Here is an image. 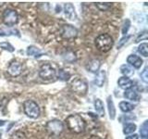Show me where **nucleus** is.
<instances>
[{
	"instance_id": "obj_1",
	"label": "nucleus",
	"mask_w": 148,
	"mask_h": 139,
	"mask_svg": "<svg viewBox=\"0 0 148 139\" xmlns=\"http://www.w3.org/2000/svg\"><path fill=\"white\" fill-rule=\"evenodd\" d=\"M66 125L71 133H81L85 129V122L80 115H69L66 119Z\"/></svg>"
},
{
	"instance_id": "obj_2",
	"label": "nucleus",
	"mask_w": 148,
	"mask_h": 139,
	"mask_svg": "<svg viewBox=\"0 0 148 139\" xmlns=\"http://www.w3.org/2000/svg\"><path fill=\"white\" fill-rule=\"evenodd\" d=\"M113 44H114V42H113L112 37L108 34H102L98 35L95 41V45L96 46V48L104 53L108 52V51L112 48Z\"/></svg>"
},
{
	"instance_id": "obj_3",
	"label": "nucleus",
	"mask_w": 148,
	"mask_h": 139,
	"mask_svg": "<svg viewBox=\"0 0 148 139\" xmlns=\"http://www.w3.org/2000/svg\"><path fill=\"white\" fill-rule=\"evenodd\" d=\"M46 132H47L51 136H58L62 133L64 130L63 122L59 120H52L46 123Z\"/></svg>"
},
{
	"instance_id": "obj_4",
	"label": "nucleus",
	"mask_w": 148,
	"mask_h": 139,
	"mask_svg": "<svg viewBox=\"0 0 148 139\" xmlns=\"http://www.w3.org/2000/svg\"><path fill=\"white\" fill-rule=\"evenodd\" d=\"M23 109L28 117L36 119L40 115V108L34 100H26L23 103Z\"/></svg>"
},
{
	"instance_id": "obj_5",
	"label": "nucleus",
	"mask_w": 148,
	"mask_h": 139,
	"mask_svg": "<svg viewBox=\"0 0 148 139\" xmlns=\"http://www.w3.org/2000/svg\"><path fill=\"white\" fill-rule=\"evenodd\" d=\"M71 88L75 94L79 96H84L87 93L88 85L84 80L81 78H76L71 83Z\"/></svg>"
},
{
	"instance_id": "obj_6",
	"label": "nucleus",
	"mask_w": 148,
	"mask_h": 139,
	"mask_svg": "<svg viewBox=\"0 0 148 139\" xmlns=\"http://www.w3.org/2000/svg\"><path fill=\"white\" fill-rule=\"evenodd\" d=\"M57 75V72H56L55 68L49 63H45L42 65V67L39 71V76L45 81H50L54 79Z\"/></svg>"
},
{
	"instance_id": "obj_7",
	"label": "nucleus",
	"mask_w": 148,
	"mask_h": 139,
	"mask_svg": "<svg viewBox=\"0 0 148 139\" xmlns=\"http://www.w3.org/2000/svg\"><path fill=\"white\" fill-rule=\"evenodd\" d=\"M3 22L8 26L15 25L18 21V16L16 10L11 8H7L3 12Z\"/></svg>"
},
{
	"instance_id": "obj_8",
	"label": "nucleus",
	"mask_w": 148,
	"mask_h": 139,
	"mask_svg": "<svg viewBox=\"0 0 148 139\" xmlns=\"http://www.w3.org/2000/svg\"><path fill=\"white\" fill-rule=\"evenodd\" d=\"M61 34L62 38L69 40V39L75 38L78 34V31L74 26L66 24V25H63V27L61 28V34Z\"/></svg>"
},
{
	"instance_id": "obj_9",
	"label": "nucleus",
	"mask_w": 148,
	"mask_h": 139,
	"mask_svg": "<svg viewBox=\"0 0 148 139\" xmlns=\"http://www.w3.org/2000/svg\"><path fill=\"white\" fill-rule=\"evenodd\" d=\"M22 72V65L18 61H12L8 68V72L9 75L13 77H17L21 75Z\"/></svg>"
},
{
	"instance_id": "obj_10",
	"label": "nucleus",
	"mask_w": 148,
	"mask_h": 139,
	"mask_svg": "<svg viewBox=\"0 0 148 139\" xmlns=\"http://www.w3.org/2000/svg\"><path fill=\"white\" fill-rule=\"evenodd\" d=\"M64 12L66 17L71 21H76L77 19V14L75 11V8H74L73 5L71 3H67L65 4L64 6Z\"/></svg>"
},
{
	"instance_id": "obj_11",
	"label": "nucleus",
	"mask_w": 148,
	"mask_h": 139,
	"mask_svg": "<svg viewBox=\"0 0 148 139\" xmlns=\"http://www.w3.org/2000/svg\"><path fill=\"white\" fill-rule=\"evenodd\" d=\"M127 62L130 66H132L135 69H140L143 65V59L136 55H130L127 58Z\"/></svg>"
},
{
	"instance_id": "obj_12",
	"label": "nucleus",
	"mask_w": 148,
	"mask_h": 139,
	"mask_svg": "<svg viewBox=\"0 0 148 139\" xmlns=\"http://www.w3.org/2000/svg\"><path fill=\"white\" fill-rule=\"evenodd\" d=\"M100 66H101V62L99 59L97 58H94L90 60L89 62L87 63L86 65V69L88 72H97L99 71L100 69Z\"/></svg>"
},
{
	"instance_id": "obj_13",
	"label": "nucleus",
	"mask_w": 148,
	"mask_h": 139,
	"mask_svg": "<svg viewBox=\"0 0 148 139\" xmlns=\"http://www.w3.org/2000/svg\"><path fill=\"white\" fill-rule=\"evenodd\" d=\"M118 85L120 88H121V89L128 90V89H131V88L132 87V81L128 77L122 76L118 80Z\"/></svg>"
},
{
	"instance_id": "obj_14",
	"label": "nucleus",
	"mask_w": 148,
	"mask_h": 139,
	"mask_svg": "<svg viewBox=\"0 0 148 139\" xmlns=\"http://www.w3.org/2000/svg\"><path fill=\"white\" fill-rule=\"evenodd\" d=\"M106 72L105 71H98L96 72V75L95 78V85L98 87H102L106 82Z\"/></svg>"
},
{
	"instance_id": "obj_15",
	"label": "nucleus",
	"mask_w": 148,
	"mask_h": 139,
	"mask_svg": "<svg viewBox=\"0 0 148 139\" xmlns=\"http://www.w3.org/2000/svg\"><path fill=\"white\" fill-rule=\"evenodd\" d=\"M124 96L126 97L127 99L132 100V101H139V99H140V96H139V94L135 90L132 89V88L131 89L125 90Z\"/></svg>"
},
{
	"instance_id": "obj_16",
	"label": "nucleus",
	"mask_w": 148,
	"mask_h": 139,
	"mask_svg": "<svg viewBox=\"0 0 148 139\" xmlns=\"http://www.w3.org/2000/svg\"><path fill=\"white\" fill-rule=\"evenodd\" d=\"M95 109L96 110L97 114H98L100 117H104L105 116V108H104V104L102 102L101 99L97 98L95 101Z\"/></svg>"
},
{
	"instance_id": "obj_17",
	"label": "nucleus",
	"mask_w": 148,
	"mask_h": 139,
	"mask_svg": "<svg viewBox=\"0 0 148 139\" xmlns=\"http://www.w3.org/2000/svg\"><path fill=\"white\" fill-rule=\"evenodd\" d=\"M120 72L124 75V77H128L130 78L134 74V71L132 68V66H130L129 64H124L120 67Z\"/></svg>"
},
{
	"instance_id": "obj_18",
	"label": "nucleus",
	"mask_w": 148,
	"mask_h": 139,
	"mask_svg": "<svg viewBox=\"0 0 148 139\" xmlns=\"http://www.w3.org/2000/svg\"><path fill=\"white\" fill-rule=\"evenodd\" d=\"M108 111H109L110 119L114 120L115 116H116V109H115V106H114V102L110 96L108 98Z\"/></svg>"
},
{
	"instance_id": "obj_19",
	"label": "nucleus",
	"mask_w": 148,
	"mask_h": 139,
	"mask_svg": "<svg viewBox=\"0 0 148 139\" xmlns=\"http://www.w3.org/2000/svg\"><path fill=\"white\" fill-rule=\"evenodd\" d=\"M119 109L123 112H130V111H132L134 109V107L131 103H129V102L122 101L119 103Z\"/></svg>"
},
{
	"instance_id": "obj_20",
	"label": "nucleus",
	"mask_w": 148,
	"mask_h": 139,
	"mask_svg": "<svg viewBox=\"0 0 148 139\" xmlns=\"http://www.w3.org/2000/svg\"><path fill=\"white\" fill-rule=\"evenodd\" d=\"M136 130V125L134 123H125L124 126H123V133L125 134H130V133H132L135 132Z\"/></svg>"
},
{
	"instance_id": "obj_21",
	"label": "nucleus",
	"mask_w": 148,
	"mask_h": 139,
	"mask_svg": "<svg viewBox=\"0 0 148 139\" xmlns=\"http://www.w3.org/2000/svg\"><path fill=\"white\" fill-rule=\"evenodd\" d=\"M138 51L142 56L145 58L148 57V44L147 43H142L138 46Z\"/></svg>"
},
{
	"instance_id": "obj_22",
	"label": "nucleus",
	"mask_w": 148,
	"mask_h": 139,
	"mask_svg": "<svg viewBox=\"0 0 148 139\" xmlns=\"http://www.w3.org/2000/svg\"><path fill=\"white\" fill-rule=\"evenodd\" d=\"M95 6H96L97 8L100 9L101 11H106V10H108V9L111 8L112 4H111L110 2H106V3L97 2V3H95Z\"/></svg>"
},
{
	"instance_id": "obj_23",
	"label": "nucleus",
	"mask_w": 148,
	"mask_h": 139,
	"mask_svg": "<svg viewBox=\"0 0 148 139\" xmlns=\"http://www.w3.org/2000/svg\"><path fill=\"white\" fill-rule=\"evenodd\" d=\"M27 54L29 56H34V57H39L41 55V51L35 47V46H29L27 49Z\"/></svg>"
},
{
	"instance_id": "obj_24",
	"label": "nucleus",
	"mask_w": 148,
	"mask_h": 139,
	"mask_svg": "<svg viewBox=\"0 0 148 139\" xmlns=\"http://www.w3.org/2000/svg\"><path fill=\"white\" fill-rule=\"evenodd\" d=\"M141 136L143 138H147L148 136V126H147V120H145V122L143 123V125L141 126V130H140Z\"/></svg>"
},
{
	"instance_id": "obj_25",
	"label": "nucleus",
	"mask_w": 148,
	"mask_h": 139,
	"mask_svg": "<svg viewBox=\"0 0 148 139\" xmlns=\"http://www.w3.org/2000/svg\"><path fill=\"white\" fill-rule=\"evenodd\" d=\"M58 77L61 79V80L67 81V80H69V74L67 72H65L64 70H59V72H58Z\"/></svg>"
},
{
	"instance_id": "obj_26",
	"label": "nucleus",
	"mask_w": 148,
	"mask_h": 139,
	"mask_svg": "<svg viewBox=\"0 0 148 139\" xmlns=\"http://www.w3.org/2000/svg\"><path fill=\"white\" fill-rule=\"evenodd\" d=\"M0 47L3 48V49H5V50H8L9 52H13V51H14L13 46H12L10 44L7 43V42H4V43H1V44H0Z\"/></svg>"
},
{
	"instance_id": "obj_27",
	"label": "nucleus",
	"mask_w": 148,
	"mask_h": 139,
	"mask_svg": "<svg viewBox=\"0 0 148 139\" xmlns=\"http://www.w3.org/2000/svg\"><path fill=\"white\" fill-rule=\"evenodd\" d=\"M141 79L143 80V83H148V71H147V67L145 68V70L141 72Z\"/></svg>"
},
{
	"instance_id": "obj_28",
	"label": "nucleus",
	"mask_w": 148,
	"mask_h": 139,
	"mask_svg": "<svg viewBox=\"0 0 148 139\" xmlns=\"http://www.w3.org/2000/svg\"><path fill=\"white\" fill-rule=\"evenodd\" d=\"M11 139H26V136L22 132L18 131V132H16L15 133H13Z\"/></svg>"
},
{
	"instance_id": "obj_29",
	"label": "nucleus",
	"mask_w": 148,
	"mask_h": 139,
	"mask_svg": "<svg viewBox=\"0 0 148 139\" xmlns=\"http://www.w3.org/2000/svg\"><path fill=\"white\" fill-rule=\"evenodd\" d=\"M143 39H145V40H146L147 39V34H146V32H143L142 34V36L141 35H139V37L136 39V43H139L140 42V40H143Z\"/></svg>"
},
{
	"instance_id": "obj_30",
	"label": "nucleus",
	"mask_w": 148,
	"mask_h": 139,
	"mask_svg": "<svg viewBox=\"0 0 148 139\" xmlns=\"http://www.w3.org/2000/svg\"><path fill=\"white\" fill-rule=\"evenodd\" d=\"M130 37H131V36H127V37H124V38H122L121 40H120L119 44L118 45V48H119V47H121V46L123 45V44L125 43V42H127V40H128V39H130Z\"/></svg>"
},
{
	"instance_id": "obj_31",
	"label": "nucleus",
	"mask_w": 148,
	"mask_h": 139,
	"mask_svg": "<svg viewBox=\"0 0 148 139\" xmlns=\"http://www.w3.org/2000/svg\"><path fill=\"white\" fill-rule=\"evenodd\" d=\"M125 139H138V136L137 134H132V136H127Z\"/></svg>"
}]
</instances>
